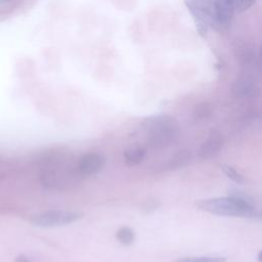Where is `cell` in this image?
Segmentation results:
<instances>
[{
  "instance_id": "obj_19",
  "label": "cell",
  "mask_w": 262,
  "mask_h": 262,
  "mask_svg": "<svg viewBox=\"0 0 262 262\" xmlns=\"http://www.w3.org/2000/svg\"><path fill=\"white\" fill-rule=\"evenodd\" d=\"M258 216H259V217H260V218H261V219H262V212H261V213H260V214H259V215H258Z\"/></svg>"
},
{
  "instance_id": "obj_11",
  "label": "cell",
  "mask_w": 262,
  "mask_h": 262,
  "mask_svg": "<svg viewBox=\"0 0 262 262\" xmlns=\"http://www.w3.org/2000/svg\"><path fill=\"white\" fill-rule=\"evenodd\" d=\"M117 241L123 246H130L135 242V232L129 226H122L116 232Z\"/></svg>"
},
{
  "instance_id": "obj_5",
  "label": "cell",
  "mask_w": 262,
  "mask_h": 262,
  "mask_svg": "<svg viewBox=\"0 0 262 262\" xmlns=\"http://www.w3.org/2000/svg\"><path fill=\"white\" fill-rule=\"evenodd\" d=\"M105 165V158L99 152H87L80 157L78 161V170L83 176H91L100 172Z\"/></svg>"
},
{
  "instance_id": "obj_6",
  "label": "cell",
  "mask_w": 262,
  "mask_h": 262,
  "mask_svg": "<svg viewBox=\"0 0 262 262\" xmlns=\"http://www.w3.org/2000/svg\"><path fill=\"white\" fill-rule=\"evenodd\" d=\"M223 136L219 131H211L199 149V158L209 160L217 156L223 146Z\"/></svg>"
},
{
  "instance_id": "obj_9",
  "label": "cell",
  "mask_w": 262,
  "mask_h": 262,
  "mask_svg": "<svg viewBox=\"0 0 262 262\" xmlns=\"http://www.w3.org/2000/svg\"><path fill=\"white\" fill-rule=\"evenodd\" d=\"M191 161L190 151L186 148L178 150L166 164L165 168L167 170H177L186 167Z\"/></svg>"
},
{
  "instance_id": "obj_1",
  "label": "cell",
  "mask_w": 262,
  "mask_h": 262,
  "mask_svg": "<svg viewBox=\"0 0 262 262\" xmlns=\"http://www.w3.org/2000/svg\"><path fill=\"white\" fill-rule=\"evenodd\" d=\"M148 145L154 149H163L173 144L179 136V125L169 115H156L142 121Z\"/></svg>"
},
{
  "instance_id": "obj_16",
  "label": "cell",
  "mask_w": 262,
  "mask_h": 262,
  "mask_svg": "<svg viewBox=\"0 0 262 262\" xmlns=\"http://www.w3.org/2000/svg\"><path fill=\"white\" fill-rule=\"evenodd\" d=\"M14 262H31V260L25 255H18L17 257H15Z\"/></svg>"
},
{
  "instance_id": "obj_2",
  "label": "cell",
  "mask_w": 262,
  "mask_h": 262,
  "mask_svg": "<svg viewBox=\"0 0 262 262\" xmlns=\"http://www.w3.org/2000/svg\"><path fill=\"white\" fill-rule=\"evenodd\" d=\"M196 207L204 212L219 216L244 218L256 216L254 206L248 201L237 196H218L199 200Z\"/></svg>"
},
{
  "instance_id": "obj_7",
  "label": "cell",
  "mask_w": 262,
  "mask_h": 262,
  "mask_svg": "<svg viewBox=\"0 0 262 262\" xmlns=\"http://www.w3.org/2000/svg\"><path fill=\"white\" fill-rule=\"evenodd\" d=\"M213 5L215 23L223 28L228 27L235 10V0H215Z\"/></svg>"
},
{
  "instance_id": "obj_3",
  "label": "cell",
  "mask_w": 262,
  "mask_h": 262,
  "mask_svg": "<svg viewBox=\"0 0 262 262\" xmlns=\"http://www.w3.org/2000/svg\"><path fill=\"white\" fill-rule=\"evenodd\" d=\"M83 217V213L78 211L48 210L33 214L30 222L38 227H56L72 224Z\"/></svg>"
},
{
  "instance_id": "obj_18",
  "label": "cell",
  "mask_w": 262,
  "mask_h": 262,
  "mask_svg": "<svg viewBox=\"0 0 262 262\" xmlns=\"http://www.w3.org/2000/svg\"><path fill=\"white\" fill-rule=\"evenodd\" d=\"M260 55H261V60H262V45H261V50H260Z\"/></svg>"
},
{
  "instance_id": "obj_10",
  "label": "cell",
  "mask_w": 262,
  "mask_h": 262,
  "mask_svg": "<svg viewBox=\"0 0 262 262\" xmlns=\"http://www.w3.org/2000/svg\"><path fill=\"white\" fill-rule=\"evenodd\" d=\"M234 92L237 96L242 97H252L259 95L260 89L259 87L249 80H242L236 83V86L234 87Z\"/></svg>"
},
{
  "instance_id": "obj_4",
  "label": "cell",
  "mask_w": 262,
  "mask_h": 262,
  "mask_svg": "<svg viewBox=\"0 0 262 262\" xmlns=\"http://www.w3.org/2000/svg\"><path fill=\"white\" fill-rule=\"evenodd\" d=\"M185 5L190 12L196 31L201 36H206L210 27L215 23L214 5L210 0H185Z\"/></svg>"
},
{
  "instance_id": "obj_8",
  "label": "cell",
  "mask_w": 262,
  "mask_h": 262,
  "mask_svg": "<svg viewBox=\"0 0 262 262\" xmlns=\"http://www.w3.org/2000/svg\"><path fill=\"white\" fill-rule=\"evenodd\" d=\"M123 156H124V161H125L126 165H128L130 167L136 166L144 160V158L146 156V149L143 145H141L139 143H135V144L128 146L124 150Z\"/></svg>"
},
{
  "instance_id": "obj_12",
  "label": "cell",
  "mask_w": 262,
  "mask_h": 262,
  "mask_svg": "<svg viewBox=\"0 0 262 262\" xmlns=\"http://www.w3.org/2000/svg\"><path fill=\"white\" fill-rule=\"evenodd\" d=\"M221 170L223 171V173L233 182L235 183H244L245 182V177L243 176V174H241L236 169H234L233 167L227 165V164H221L220 165Z\"/></svg>"
},
{
  "instance_id": "obj_14",
  "label": "cell",
  "mask_w": 262,
  "mask_h": 262,
  "mask_svg": "<svg viewBox=\"0 0 262 262\" xmlns=\"http://www.w3.org/2000/svg\"><path fill=\"white\" fill-rule=\"evenodd\" d=\"M161 206V202L155 198H151V199H148L144 204H143V207H142V211L143 213L145 214H148V213H151L154 211H156L157 209H159V207Z\"/></svg>"
},
{
  "instance_id": "obj_13",
  "label": "cell",
  "mask_w": 262,
  "mask_h": 262,
  "mask_svg": "<svg viewBox=\"0 0 262 262\" xmlns=\"http://www.w3.org/2000/svg\"><path fill=\"white\" fill-rule=\"evenodd\" d=\"M175 262H226L225 257L220 256H200V257H183Z\"/></svg>"
},
{
  "instance_id": "obj_15",
  "label": "cell",
  "mask_w": 262,
  "mask_h": 262,
  "mask_svg": "<svg viewBox=\"0 0 262 262\" xmlns=\"http://www.w3.org/2000/svg\"><path fill=\"white\" fill-rule=\"evenodd\" d=\"M256 0H235V10L237 12H243L248 10Z\"/></svg>"
},
{
  "instance_id": "obj_17",
  "label": "cell",
  "mask_w": 262,
  "mask_h": 262,
  "mask_svg": "<svg viewBox=\"0 0 262 262\" xmlns=\"http://www.w3.org/2000/svg\"><path fill=\"white\" fill-rule=\"evenodd\" d=\"M257 259L259 262H262V250L258 253V256H257Z\"/></svg>"
}]
</instances>
